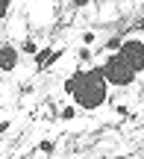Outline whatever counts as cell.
Wrapping results in <instances>:
<instances>
[{"label": "cell", "mask_w": 144, "mask_h": 159, "mask_svg": "<svg viewBox=\"0 0 144 159\" xmlns=\"http://www.w3.org/2000/svg\"><path fill=\"white\" fill-rule=\"evenodd\" d=\"M62 89L85 112H94V109H100L109 100V83L103 77V68H76L74 74L65 80Z\"/></svg>", "instance_id": "1"}, {"label": "cell", "mask_w": 144, "mask_h": 159, "mask_svg": "<svg viewBox=\"0 0 144 159\" xmlns=\"http://www.w3.org/2000/svg\"><path fill=\"white\" fill-rule=\"evenodd\" d=\"M103 77L109 85H115V89H127V85L135 83V77H138V71L133 68V65L127 62V59L121 56V53H112V56L103 59Z\"/></svg>", "instance_id": "2"}, {"label": "cell", "mask_w": 144, "mask_h": 159, "mask_svg": "<svg viewBox=\"0 0 144 159\" xmlns=\"http://www.w3.org/2000/svg\"><path fill=\"white\" fill-rule=\"evenodd\" d=\"M118 53H121V56L127 59L138 74L144 71V41L141 39H124V44H121V50H118Z\"/></svg>", "instance_id": "3"}, {"label": "cell", "mask_w": 144, "mask_h": 159, "mask_svg": "<svg viewBox=\"0 0 144 159\" xmlns=\"http://www.w3.org/2000/svg\"><path fill=\"white\" fill-rule=\"evenodd\" d=\"M21 65V47L15 44H0V74H12V71Z\"/></svg>", "instance_id": "4"}, {"label": "cell", "mask_w": 144, "mask_h": 159, "mask_svg": "<svg viewBox=\"0 0 144 159\" xmlns=\"http://www.w3.org/2000/svg\"><path fill=\"white\" fill-rule=\"evenodd\" d=\"M62 56H65V47H41V50L33 56V62H35L38 71H44V68H50V65H56Z\"/></svg>", "instance_id": "5"}, {"label": "cell", "mask_w": 144, "mask_h": 159, "mask_svg": "<svg viewBox=\"0 0 144 159\" xmlns=\"http://www.w3.org/2000/svg\"><path fill=\"white\" fill-rule=\"evenodd\" d=\"M76 109H80L76 103H65V106L59 109V121H74L76 118Z\"/></svg>", "instance_id": "6"}, {"label": "cell", "mask_w": 144, "mask_h": 159, "mask_svg": "<svg viewBox=\"0 0 144 159\" xmlns=\"http://www.w3.org/2000/svg\"><path fill=\"white\" fill-rule=\"evenodd\" d=\"M121 44H124V35H112V39H106L103 50L106 53H118V50H121Z\"/></svg>", "instance_id": "7"}, {"label": "cell", "mask_w": 144, "mask_h": 159, "mask_svg": "<svg viewBox=\"0 0 144 159\" xmlns=\"http://www.w3.org/2000/svg\"><path fill=\"white\" fill-rule=\"evenodd\" d=\"M38 50H41V47H38V41H35V39H24V44H21V53H24V56H35Z\"/></svg>", "instance_id": "8"}, {"label": "cell", "mask_w": 144, "mask_h": 159, "mask_svg": "<svg viewBox=\"0 0 144 159\" xmlns=\"http://www.w3.org/2000/svg\"><path fill=\"white\" fill-rule=\"evenodd\" d=\"M35 150H38V153H44V156H53V153H56V142H50V139H41Z\"/></svg>", "instance_id": "9"}, {"label": "cell", "mask_w": 144, "mask_h": 159, "mask_svg": "<svg viewBox=\"0 0 144 159\" xmlns=\"http://www.w3.org/2000/svg\"><path fill=\"white\" fill-rule=\"evenodd\" d=\"M12 12V0H0V21H6Z\"/></svg>", "instance_id": "10"}, {"label": "cell", "mask_w": 144, "mask_h": 159, "mask_svg": "<svg viewBox=\"0 0 144 159\" xmlns=\"http://www.w3.org/2000/svg\"><path fill=\"white\" fill-rule=\"evenodd\" d=\"M76 59H80V62H88V59H91V47H85V44H82L80 50H76Z\"/></svg>", "instance_id": "11"}, {"label": "cell", "mask_w": 144, "mask_h": 159, "mask_svg": "<svg viewBox=\"0 0 144 159\" xmlns=\"http://www.w3.org/2000/svg\"><path fill=\"white\" fill-rule=\"evenodd\" d=\"M94 41H97V33H91V30H88V33H82V44H85V47H91Z\"/></svg>", "instance_id": "12"}, {"label": "cell", "mask_w": 144, "mask_h": 159, "mask_svg": "<svg viewBox=\"0 0 144 159\" xmlns=\"http://www.w3.org/2000/svg\"><path fill=\"white\" fill-rule=\"evenodd\" d=\"M9 127H12V121H9V118L0 121V136H3V133H9Z\"/></svg>", "instance_id": "13"}, {"label": "cell", "mask_w": 144, "mask_h": 159, "mask_svg": "<svg viewBox=\"0 0 144 159\" xmlns=\"http://www.w3.org/2000/svg\"><path fill=\"white\" fill-rule=\"evenodd\" d=\"M88 3H91V0H74V9H85Z\"/></svg>", "instance_id": "14"}, {"label": "cell", "mask_w": 144, "mask_h": 159, "mask_svg": "<svg viewBox=\"0 0 144 159\" xmlns=\"http://www.w3.org/2000/svg\"><path fill=\"white\" fill-rule=\"evenodd\" d=\"M141 9H144V3H141Z\"/></svg>", "instance_id": "15"}]
</instances>
